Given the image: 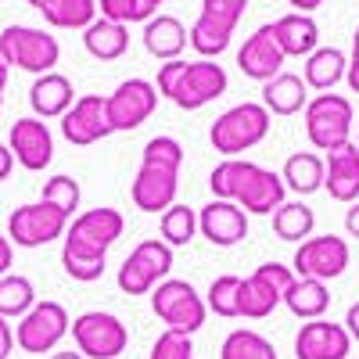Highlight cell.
<instances>
[{
	"mask_svg": "<svg viewBox=\"0 0 359 359\" xmlns=\"http://www.w3.org/2000/svg\"><path fill=\"white\" fill-rule=\"evenodd\" d=\"M126 230V219L123 212L115 208H86L79 212L65 237H62V266L65 273L79 284H90V280H101L104 277V262H108V248L123 237Z\"/></svg>",
	"mask_w": 359,
	"mask_h": 359,
	"instance_id": "6da1fadb",
	"label": "cell"
},
{
	"mask_svg": "<svg viewBox=\"0 0 359 359\" xmlns=\"http://www.w3.org/2000/svg\"><path fill=\"white\" fill-rule=\"evenodd\" d=\"M208 187L219 201H233L237 208H245L252 216H273L284 205V180L273 169H262L248 158H226L212 169Z\"/></svg>",
	"mask_w": 359,
	"mask_h": 359,
	"instance_id": "7a4b0ae2",
	"label": "cell"
},
{
	"mask_svg": "<svg viewBox=\"0 0 359 359\" xmlns=\"http://www.w3.org/2000/svg\"><path fill=\"white\" fill-rule=\"evenodd\" d=\"M226 69L216 65V62H208V57H201V62H165L158 69V97H169L176 108H184V111H198L205 104H212L216 97L226 94Z\"/></svg>",
	"mask_w": 359,
	"mask_h": 359,
	"instance_id": "3957f363",
	"label": "cell"
},
{
	"mask_svg": "<svg viewBox=\"0 0 359 359\" xmlns=\"http://www.w3.org/2000/svg\"><path fill=\"white\" fill-rule=\"evenodd\" d=\"M266 133H269V111L262 104L245 101V104L226 108L216 118L212 130H208V140H212V147H216L219 155L237 158L241 151H252L255 144H262Z\"/></svg>",
	"mask_w": 359,
	"mask_h": 359,
	"instance_id": "277c9868",
	"label": "cell"
},
{
	"mask_svg": "<svg viewBox=\"0 0 359 359\" xmlns=\"http://www.w3.org/2000/svg\"><path fill=\"white\" fill-rule=\"evenodd\" d=\"M0 57L8 62V69H22V72H54L57 57H62V43H57L47 29L36 25H8L0 33Z\"/></svg>",
	"mask_w": 359,
	"mask_h": 359,
	"instance_id": "5b68a950",
	"label": "cell"
},
{
	"mask_svg": "<svg viewBox=\"0 0 359 359\" xmlns=\"http://www.w3.org/2000/svg\"><path fill=\"white\" fill-rule=\"evenodd\" d=\"M352 101L341 94H316L306 104V133L316 151H338L352 144Z\"/></svg>",
	"mask_w": 359,
	"mask_h": 359,
	"instance_id": "8992f818",
	"label": "cell"
},
{
	"mask_svg": "<svg viewBox=\"0 0 359 359\" xmlns=\"http://www.w3.org/2000/svg\"><path fill=\"white\" fill-rule=\"evenodd\" d=\"M151 309L155 316L165 323V331H176V334H194L205 327V298L194 291L191 280H162L155 291H151Z\"/></svg>",
	"mask_w": 359,
	"mask_h": 359,
	"instance_id": "52a82bcc",
	"label": "cell"
},
{
	"mask_svg": "<svg viewBox=\"0 0 359 359\" xmlns=\"http://www.w3.org/2000/svg\"><path fill=\"white\" fill-rule=\"evenodd\" d=\"M69 331H72V341H76L83 359H118L130 345L126 323L115 313H101V309H90V313L76 316L69 323Z\"/></svg>",
	"mask_w": 359,
	"mask_h": 359,
	"instance_id": "ba28073f",
	"label": "cell"
},
{
	"mask_svg": "<svg viewBox=\"0 0 359 359\" xmlns=\"http://www.w3.org/2000/svg\"><path fill=\"white\" fill-rule=\"evenodd\" d=\"M169 269H172V248L162 237H151V241H140L126 255L115 280L123 294H151L162 280H169Z\"/></svg>",
	"mask_w": 359,
	"mask_h": 359,
	"instance_id": "9c48e42d",
	"label": "cell"
},
{
	"mask_svg": "<svg viewBox=\"0 0 359 359\" xmlns=\"http://www.w3.org/2000/svg\"><path fill=\"white\" fill-rule=\"evenodd\" d=\"M69 313L62 302H36L33 309H29L18 327H15V345L29 355H43V352H54L57 345H62V338L69 334Z\"/></svg>",
	"mask_w": 359,
	"mask_h": 359,
	"instance_id": "30bf717a",
	"label": "cell"
},
{
	"mask_svg": "<svg viewBox=\"0 0 359 359\" xmlns=\"http://www.w3.org/2000/svg\"><path fill=\"white\" fill-rule=\"evenodd\" d=\"M294 273L291 266L280 262H262L248 280H241V294H237V306H241L245 320H266L280 302H284V291L291 287Z\"/></svg>",
	"mask_w": 359,
	"mask_h": 359,
	"instance_id": "8fae6325",
	"label": "cell"
},
{
	"mask_svg": "<svg viewBox=\"0 0 359 359\" xmlns=\"http://www.w3.org/2000/svg\"><path fill=\"white\" fill-rule=\"evenodd\" d=\"M104 108H108L111 133H133L158 108V90L147 79H123L115 86V94L104 97Z\"/></svg>",
	"mask_w": 359,
	"mask_h": 359,
	"instance_id": "7c38bea8",
	"label": "cell"
},
{
	"mask_svg": "<svg viewBox=\"0 0 359 359\" xmlns=\"http://www.w3.org/2000/svg\"><path fill=\"white\" fill-rule=\"evenodd\" d=\"M69 219L57 212V208L33 201V205H18L11 219H8V241L18 248H43L57 237H65Z\"/></svg>",
	"mask_w": 359,
	"mask_h": 359,
	"instance_id": "4fadbf2b",
	"label": "cell"
},
{
	"mask_svg": "<svg viewBox=\"0 0 359 359\" xmlns=\"http://www.w3.org/2000/svg\"><path fill=\"white\" fill-rule=\"evenodd\" d=\"M348 266V245L345 237L338 233H323V237H309V241L298 245L294 262H291V273L294 277H313V280H334L345 273Z\"/></svg>",
	"mask_w": 359,
	"mask_h": 359,
	"instance_id": "5bb4252c",
	"label": "cell"
},
{
	"mask_svg": "<svg viewBox=\"0 0 359 359\" xmlns=\"http://www.w3.org/2000/svg\"><path fill=\"white\" fill-rule=\"evenodd\" d=\"M176 191H180V169L162 162H140L130 184V198L140 212H165L169 205H176Z\"/></svg>",
	"mask_w": 359,
	"mask_h": 359,
	"instance_id": "9a60e30c",
	"label": "cell"
},
{
	"mask_svg": "<svg viewBox=\"0 0 359 359\" xmlns=\"http://www.w3.org/2000/svg\"><path fill=\"white\" fill-rule=\"evenodd\" d=\"M62 133H65V140L76 144V147H90V144L111 137L104 97H101V94H83V97H76L72 108L62 115Z\"/></svg>",
	"mask_w": 359,
	"mask_h": 359,
	"instance_id": "2e32d148",
	"label": "cell"
},
{
	"mask_svg": "<svg viewBox=\"0 0 359 359\" xmlns=\"http://www.w3.org/2000/svg\"><path fill=\"white\" fill-rule=\"evenodd\" d=\"M8 147H11L15 162L22 169H29V172H43L50 165V158H54V137H50L47 123H43V118H36V115L15 118Z\"/></svg>",
	"mask_w": 359,
	"mask_h": 359,
	"instance_id": "e0dca14e",
	"label": "cell"
},
{
	"mask_svg": "<svg viewBox=\"0 0 359 359\" xmlns=\"http://www.w3.org/2000/svg\"><path fill=\"white\" fill-rule=\"evenodd\" d=\"M198 230L216 248H233V245H241L248 237V212H245V208H237L233 201L212 198L198 212Z\"/></svg>",
	"mask_w": 359,
	"mask_h": 359,
	"instance_id": "ac0fdd59",
	"label": "cell"
},
{
	"mask_svg": "<svg viewBox=\"0 0 359 359\" xmlns=\"http://www.w3.org/2000/svg\"><path fill=\"white\" fill-rule=\"evenodd\" d=\"M284 62H287V57L277 47L273 29H269V25H259L255 33L245 40V47L237 50V69H241L248 79H259V83H269L273 76H280Z\"/></svg>",
	"mask_w": 359,
	"mask_h": 359,
	"instance_id": "d6986e66",
	"label": "cell"
},
{
	"mask_svg": "<svg viewBox=\"0 0 359 359\" xmlns=\"http://www.w3.org/2000/svg\"><path fill=\"white\" fill-rule=\"evenodd\" d=\"M352 348V338L341 323L331 320H309L294 334V359H345Z\"/></svg>",
	"mask_w": 359,
	"mask_h": 359,
	"instance_id": "ffe728a7",
	"label": "cell"
},
{
	"mask_svg": "<svg viewBox=\"0 0 359 359\" xmlns=\"http://www.w3.org/2000/svg\"><path fill=\"white\" fill-rule=\"evenodd\" d=\"M323 191L341 205L359 201V147L345 144L323 158Z\"/></svg>",
	"mask_w": 359,
	"mask_h": 359,
	"instance_id": "44dd1931",
	"label": "cell"
},
{
	"mask_svg": "<svg viewBox=\"0 0 359 359\" xmlns=\"http://www.w3.org/2000/svg\"><path fill=\"white\" fill-rule=\"evenodd\" d=\"M72 101H76L72 79L62 72H43L29 86V104H33L36 118H62L72 108Z\"/></svg>",
	"mask_w": 359,
	"mask_h": 359,
	"instance_id": "7402d4cb",
	"label": "cell"
},
{
	"mask_svg": "<svg viewBox=\"0 0 359 359\" xmlns=\"http://www.w3.org/2000/svg\"><path fill=\"white\" fill-rule=\"evenodd\" d=\"M144 47L158 62H176L187 47V29L172 15H151L144 22Z\"/></svg>",
	"mask_w": 359,
	"mask_h": 359,
	"instance_id": "603a6c76",
	"label": "cell"
},
{
	"mask_svg": "<svg viewBox=\"0 0 359 359\" xmlns=\"http://www.w3.org/2000/svg\"><path fill=\"white\" fill-rule=\"evenodd\" d=\"M273 40H277V47L284 50V57H309L313 50H316V43H320V25L313 22V15H280L273 25Z\"/></svg>",
	"mask_w": 359,
	"mask_h": 359,
	"instance_id": "cb8c5ba5",
	"label": "cell"
},
{
	"mask_svg": "<svg viewBox=\"0 0 359 359\" xmlns=\"http://www.w3.org/2000/svg\"><path fill=\"white\" fill-rule=\"evenodd\" d=\"M306 104H309V86L302 83V76L280 72L269 83H262V108L269 115H298Z\"/></svg>",
	"mask_w": 359,
	"mask_h": 359,
	"instance_id": "d4e9b609",
	"label": "cell"
},
{
	"mask_svg": "<svg viewBox=\"0 0 359 359\" xmlns=\"http://www.w3.org/2000/svg\"><path fill=\"white\" fill-rule=\"evenodd\" d=\"M83 47H86V54H94L97 62H115V57H123L126 47H130V29L118 25V22H108V18H94L83 29Z\"/></svg>",
	"mask_w": 359,
	"mask_h": 359,
	"instance_id": "484cf974",
	"label": "cell"
},
{
	"mask_svg": "<svg viewBox=\"0 0 359 359\" xmlns=\"http://www.w3.org/2000/svg\"><path fill=\"white\" fill-rule=\"evenodd\" d=\"M284 306L298 316V320H323L327 306H331V291H327L323 280L313 277H294L291 287L284 291Z\"/></svg>",
	"mask_w": 359,
	"mask_h": 359,
	"instance_id": "4316f807",
	"label": "cell"
},
{
	"mask_svg": "<svg viewBox=\"0 0 359 359\" xmlns=\"http://www.w3.org/2000/svg\"><path fill=\"white\" fill-rule=\"evenodd\" d=\"M345 65H348V57L338 47H316L306 57V79L302 83L309 90H320V94H331V90L345 79Z\"/></svg>",
	"mask_w": 359,
	"mask_h": 359,
	"instance_id": "83f0119b",
	"label": "cell"
},
{
	"mask_svg": "<svg viewBox=\"0 0 359 359\" xmlns=\"http://www.w3.org/2000/svg\"><path fill=\"white\" fill-rule=\"evenodd\" d=\"M316 230V212L306 201H284L277 212H273V233L280 241H309Z\"/></svg>",
	"mask_w": 359,
	"mask_h": 359,
	"instance_id": "f1b7e54d",
	"label": "cell"
},
{
	"mask_svg": "<svg viewBox=\"0 0 359 359\" xmlns=\"http://www.w3.org/2000/svg\"><path fill=\"white\" fill-rule=\"evenodd\" d=\"M280 180H284V187H291L294 194L306 198V194H313V191L323 187V158L313 155V151H298V155H291L284 162Z\"/></svg>",
	"mask_w": 359,
	"mask_h": 359,
	"instance_id": "f546056e",
	"label": "cell"
},
{
	"mask_svg": "<svg viewBox=\"0 0 359 359\" xmlns=\"http://www.w3.org/2000/svg\"><path fill=\"white\" fill-rule=\"evenodd\" d=\"M40 15L54 29H86L97 18V0H43Z\"/></svg>",
	"mask_w": 359,
	"mask_h": 359,
	"instance_id": "4dcf8cb0",
	"label": "cell"
},
{
	"mask_svg": "<svg viewBox=\"0 0 359 359\" xmlns=\"http://www.w3.org/2000/svg\"><path fill=\"white\" fill-rule=\"evenodd\" d=\"M36 306V287L22 273H4L0 277V316L4 320H22Z\"/></svg>",
	"mask_w": 359,
	"mask_h": 359,
	"instance_id": "1f68e13d",
	"label": "cell"
},
{
	"mask_svg": "<svg viewBox=\"0 0 359 359\" xmlns=\"http://www.w3.org/2000/svg\"><path fill=\"white\" fill-rule=\"evenodd\" d=\"M198 233V212L191 205H169L162 212V241L169 248H187Z\"/></svg>",
	"mask_w": 359,
	"mask_h": 359,
	"instance_id": "d6a6232c",
	"label": "cell"
},
{
	"mask_svg": "<svg viewBox=\"0 0 359 359\" xmlns=\"http://www.w3.org/2000/svg\"><path fill=\"white\" fill-rule=\"evenodd\" d=\"M230 36H233V29H226V25H219V22H212V18H205V15H198V22L191 25V33H187V40H191V47L201 54V57H219L226 47H230Z\"/></svg>",
	"mask_w": 359,
	"mask_h": 359,
	"instance_id": "836d02e7",
	"label": "cell"
},
{
	"mask_svg": "<svg viewBox=\"0 0 359 359\" xmlns=\"http://www.w3.org/2000/svg\"><path fill=\"white\" fill-rule=\"evenodd\" d=\"M219 359H277V348L259 331H233V334H226Z\"/></svg>",
	"mask_w": 359,
	"mask_h": 359,
	"instance_id": "e575fe53",
	"label": "cell"
},
{
	"mask_svg": "<svg viewBox=\"0 0 359 359\" xmlns=\"http://www.w3.org/2000/svg\"><path fill=\"white\" fill-rule=\"evenodd\" d=\"M237 294H241V277L223 273V277H216L212 284H208L205 309H212V313H216V316H223V320H237V316H241Z\"/></svg>",
	"mask_w": 359,
	"mask_h": 359,
	"instance_id": "d590c367",
	"label": "cell"
},
{
	"mask_svg": "<svg viewBox=\"0 0 359 359\" xmlns=\"http://www.w3.org/2000/svg\"><path fill=\"white\" fill-rule=\"evenodd\" d=\"M43 205H50V208H57L65 219H72L76 216V208H79V184L72 176H50L47 184H43V198H40Z\"/></svg>",
	"mask_w": 359,
	"mask_h": 359,
	"instance_id": "8d00e7d4",
	"label": "cell"
},
{
	"mask_svg": "<svg viewBox=\"0 0 359 359\" xmlns=\"http://www.w3.org/2000/svg\"><path fill=\"white\" fill-rule=\"evenodd\" d=\"M97 11H101V18L118 22V25L147 22V18H151V11H147L140 0H97Z\"/></svg>",
	"mask_w": 359,
	"mask_h": 359,
	"instance_id": "74e56055",
	"label": "cell"
},
{
	"mask_svg": "<svg viewBox=\"0 0 359 359\" xmlns=\"http://www.w3.org/2000/svg\"><path fill=\"white\" fill-rule=\"evenodd\" d=\"M144 162H162V165H184V144L176 137H151L144 144Z\"/></svg>",
	"mask_w": 359,
	"mask_h": 359,
	"instance_id": "f35d334b",
	"label": "cell"
},
{
	"mask_svg": "<svg viewBox=\"0 0 359 359\" xmlns=\"http://www.w3.org/2000/svg\"><path fill=\"white\" fill-rule=\"evenodd\" d=\"M151 359H194V341L187 334L162 331L158 341L151 345Z\"/></svg>",
	"mask_w": 359,
	"mask_h": 359,
	"instance_id": "ab89813d",
	"label": "cell"
},
{
	"mask_svg": "<svg viewBox=\"0 0 359 359\" xmlns=\"http://www.w3.org/2000/svg\"><path fill=\"white\" fill-rule=\"evenodd\" d=\"M245 8H248V0H201V15L226 25V29H237Z\"/></svg>",
	"mask_w": 359,
	"mask_h": 359,
	"instance_id": "60d3db41",
	"label": "cell"
},
{
	"mask_svg": "<svg viewBox=\"0 0 359 359\" xmlns=\"http://www.w3.org/2000/svg\"><path fill=\"white\" fill-rule=\"evenodd\" d=\"M345 83H348L352 94H359V47H352V57L345 65Z\"/></svg>",
	"mask_w": 359,
	"mask_h": 359,
	"instance_id": "b9f144b4",
	"label": "cell"
},
{
	"mask_svg": "<svg viewBox=\"0 0 359 359\" xmlns=\"http://www.w3.org/2000/svg\"><path fill=\"white\" fill-rule=\"evenodd\" d=\"M11 348H15V331H11V323L0 316V359H8Z\"/></svg>",
	"mask_w": 359,
	"mask_h": 359,
	"instance_id": "7bdbcfd3",
	"label": "cell"
},
{
	"mask_svg": "<svg viewBox=\"0 0 359 359\" xmlns=\"http://www.w3.org/2000/svg\"><path fill=\"white\" fill-rule=\"evenodd\" d=\"M11 262H15V248H11V241H8V237L0 233V277H4L8 269H11Z\"/></svg>",
	"mask_w": 359,
	"mask_h": 359,
	"instance_id": "ee69618b",
	"label": "cell"
},
{
	"mask_svg": "<svg viewBox=\"0 0 359 359\" xmlns=\"http://www.w3.org/2000/svg\"><path fill=\"white\" fill-rule=\"evenodd\" d=\"M341 327H345V334H348L352 341H359V302H355V306H348V316H345V323H341Z\"/></svg>",
	"mask_w": 359,
	"mask_h": 359,
	"instance_id": "f6af8a7d",
	"label": "cell"
},
{
	"mask_svg": "<svg viewBox=\"0 0 359 359\" xmlns=\"http://www.w3.org/2000/svg\"><path fill=\"white\" fill-rule=\"evenodd\" d=\"M11 169H15V155H11L8 144H0V180H8Z\"/></svg>",
	"mask_w": 359,
	"mask_h": 359,
	"instance_id": "bcb514c9",
	"label": "cell"
},
{
	"mask_svg": "<svg viewBox=\"0 0 359 359\" xmlns=\"http://www.w3.org/2000/svg\"><path fill=\"white\" fill-rule=\"evenodd\" d=\"M345 230H348L352 237H359V201H352V208L345 212Z\"/></svg>",
	"mask_w": 359,
	"mask_h": 359,
	"instance_id": "7dc6e473",
	"label": "cell"
},
{
	"mask_svg": "<svg viewBox=\"0 0 359 359\" xmlns=\"http://www.w3.org/2000/svg\"><path fill=\"white\" fill-rule=\"evenodd\" d=\"M287 4L294 8V15H309V11H316L320 4H327V0H287Z\"/></svg>",
	"mask_w": 359,
	"mask_h": 359,
	"instance_id": "c3c4849f",
	"label": "cell"
},
{
	"mask_svg": "<svg viewBox=\"0 0 359 359\" xmlns=\"http://www.w3.org/2000/svg\"><path fill=\"white\" fill-rule=\"evenodd\" d=\"M8 62H4V57H0V97H4V86H8Z\"/></svg>",
	"mask_w": 359,
	"mask_h": 359,
	"instance_id": "681fc988",
	"label": "cell"
},
{
	"mask_svg": "<svg viewBox=\"0 0 359 359\" xmlns=\"http://www.w3.org/2000/svg\"><path fill=\"white\" fill-rule=\"evenodd\" d=\"M140 4H144L147 11H151V15H155V11H158L162 4H169V0H140Z\"/></svg>",
	"mask_w": 359,
	"mask_h": 359,
	"instance_id": "f907efd6",
	"label": "cell"
},
{
	"mask_svg": "<svg viewBox=\"0 0 359 359\" xmlns=\"http://www.w3.org/2000/svg\"><path fill=\"white\" fill-rule=\"evenodd\" d=\"M50 359H83V355H79V352H54Z\"/></svg>",
	"mask_w": 359,
	"mask_h": 359,
	"instance_id": "816d5d0a",
	"label": "cell"
},
{
	"mask_svg": "<svg viewBox=\"0 0 359 359\" xmlns=\"http://www.w3.org/2000/svg\"><path fill=\"white\" fill-rule=\"evenodd\" d=\"M40 4H43V0H29V8H36V11H40Z\"/></svg>",
	"mask_w": 359,
	"mask_h": 359,
	"instance_id": "f5cc1de1",
	"label": "cell"
},
{
	"mask_svg": "<svg viewBox=\"0 0 359 359\" xmlns=\"http://www.w3.org/2000/svg\"><path fill=\"white\" fill-rule=\"evenodd\" d=\"M352 47H359V29H355V36H352Z\"/></svg>",
	"mask_w": 359,
	"mask_h": 359,
	"instance_id": "db71d44e",
	"label": "cell"
},
{
	"mask_svg": "<svg viewBox=\"0 0 359 359\" xmlns=\"http://www.w3.org/2000/svg\"><path fill=\"white\" fill-rule=\"evenodd\" d=\"M0 108H4V97H0Z\"/></svg>",
	"mask_w": 359,
	"mask_h": 359,
	"instance_id": "11a10c76",
	"label": "cell"
},
{
	"mask_svg": "<svg viewBox=\"0 0 359 359\" xmlns=\"http://www.w3.org/2000/svg\"><path fill=\"white\" fill-rule=\"evenodd\" d=\"M355 147H359V140H355Z\"/></svg>",
	"mask_w": 359,
	"mask_h": 359,
	"instance_id": "9f6ffc18",
	"label": "cell"
}]
</instances>
